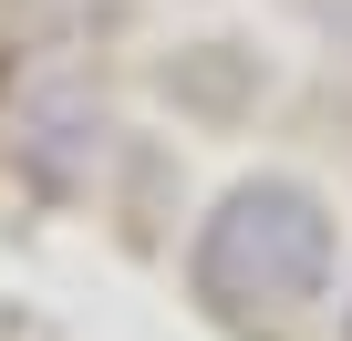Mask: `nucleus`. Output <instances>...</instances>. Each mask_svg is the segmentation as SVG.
<instances>
[{"label":"nucleus","instance_id":"obj_1","mask_svg":"<svg viewBox=\"0 0 352 341\" xmlns=\"http://www.w3.org/2000/svg\"><path fill=\"white\" fill-rule=\"evenodd\" d=\"M197 290L228 320H290L331 290V207L300 176H249L197 228Z\"/></svg>","mask_w":352,"mask_h":341}]
</instances>
